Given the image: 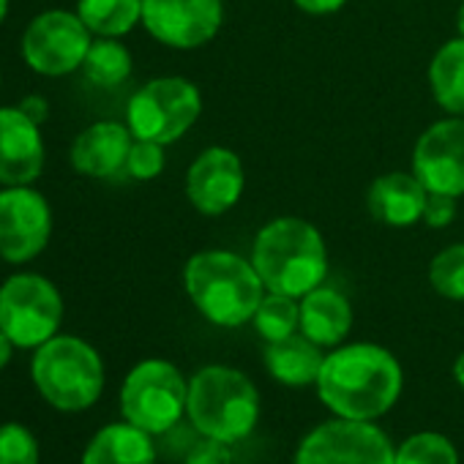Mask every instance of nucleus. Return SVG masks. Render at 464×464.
Returning <instances> with one entry per match:
<instances>
[{"label": "nucleus", "instance_id": "1", "mask_svg": "<svg viewBox=\"0 0 464 464\" xmlns=\"http://www.w3.org/2000/svg\"><path fill=\"white\" fill-rule=\"evenodd\" d=\"M404 374L393 353L358 342L334 347L317 377V393L336 418L374 420L401 396Z\"/></svg>", "mask_w": 464, "mask_h": 464}, {"label": "nucleus", "instance_id": "2", "mask_svg": "<svg viewBox=\"0 0 464 464\" xmlns=\"http://www.w3.org/2000/svg\"><path fill=\"white\" fill-rule=\"evenodd\" d=\"M252 266L268 293L304 298L328 276V246L323 232L298 216L268 221L252 244Z\"/></svg>", "mask_w": 464, "mask_h": 464}, {"label": "nucleus", "instance_id": "3", "mask_svg": "<svg viewBox=\"0 0 464 464\" xmlns=\"http://www.w3.org/2000/svg\"><path fill=\"white\" fill-rule=\"evenodd\" d=\"M183 285L194 309L218 328H238L249 323L266 298V285L252 260L221 249L188 257Z\"/></svg>", "mask_w": 464, "mask_h": 464}, {"label": "nucleus", "instance_id": "4", "mask_svg": "<svg viewBox=\"0 0 464 464\" xmlns=\"http://www.w3.org/2000/svg\"><path fill=\"white\" fill-rule=\"evenodd\" d=\"M186 415L202 437L232 445L257 426L260 393L244 372L213 363L188 380Z\"/></svg>", "mask_w": 464, "mask_h": 464}, {"label": "nucleus", "instance_id": "5", "mask_svg": "<svg viewBox=\"0 0 464 464\" xmlns=\"http://www.w3.org/2000/svg\"><path fill=\"white\" fill-rule=\"evenodd\" d=\"M31 377L39 393L61 412H82L104 391L102 355L77 336H53L36 347Z\"/></svg>", "mask_w": 464, "mask_h": 464}, {"label": "nucleus", "instance_id": "6", "mask_svg": "<svg viewBox=\"0 0 464 464\" xmlns=\"http://www.w3.org/2000/svg\"><path fill=\"white\" fill-rule=\"evenodd\" d=\"M188 382L180 369L161 358L140 361L123 380L121 412L123 420L145 429L148 434H164L178 426L186 412Z\"/></svg>", "mask_w": 464, "mask_h": 464}, {"label": "nucleus", "instance_id": "7", "mask_svg": "<svg viewBox=\"0 0 464 464\" xmlns=\"http://www.w3.org/2000/svg\"><path fill=\"white\" fill-rule=\"evenodd\" d=\"M202 112L199 88L183 77H159L145 82L126 107V126L134 140L159 145L178 142Z\"/></svg>", "mask_w": 464, "mask_h": 464}, {"label": "nucleus", "instance_id": "8", "mask_svg": "<svg viewBox=\"0 0 464 464\" xmlns=\"http://www.w3.org/2000/svg\"><path fill=\"white\" fill-rule=\"evenodd\" d=\"M63 298L58 287L39 274H14L0 287V331L14 347L36 350L58 336Z\"/></svg>", "mask_w": 464, "mask_h": 464}, {"label": "nucleus", "instance_id": "9", "mask_svg": "<svg viewBox=\"0 0 464 464\" xmlns=\"http://www.w3.org/2000/svg\"><path fill=\"white\" fill-rule=\"evenodd\" d=\"M295 464H396V450L372 420L334 418L301 440Z\"/></svg>", "mask_w": 464, "mask_h": 464}, {"label": "nucleus", "instance_id": "10", "mask_svg": "<svg viewBox=\"0 0 464 464\" xmlns=\"http://www.w3.org/2000/svg\"><path fill=\"white\" fill-rule=\"evenodd\" d=\"M91 31L72 12H44L39 14L23 36L25 63L44 77H66L82 69L91 50Z\"/></svg>", "mask_w": 464, "mask_h": 464}, {"label": "nucleus", "instance_id": "11", "mask_svg": "<svg viewBox=\"0 0 464 464\" xmlns=\"http://www.w3.org/2000/svg\"><path fill=\"white\" fill-rule=\"evenodd\" d=\"M53 213L47 199L28 186H6L0 191V257L6 263H28L39 257L50 241Z\"/></svg>", "mask_w": 464, "mask_h": 464}, {"label": "nucleus", "instance_id": "12", "mask_svg": "<svg viewBox=\"0 0 464 464\" xmlns=\"http://www.w3.org/2000/svg\"><path fill=\"white\" fill-rule=\"evenodd\" d=\"M221 23V0H142L145 31L172 50H197L213 42Z\"/></svg>", "mask_w": 464, "mask_h": 464}, {"label": "nucleus", "instance_id": "13", "mask_svg": "<svg viewBox=\"0 0 464 464\" xmlns=\"http://www.w3.org/2000/svg\"><path fill=\"white\" fill-rule=\"evenodd\" d=\"M412 175L437 194H464V115L431 123L415 142Z\"/></svg>", "mask_w": 464, "mask_h": 464}, {"label": "nucleus", "instance_id": "14", "mask_svg": "<svg viewBox=\"0 0 464 464\" xmlns=\"http://www.w3.org/2000/svg\"><path fill=\"white\" fill-rule=\"evenodd\" d=\"M246 188L244 161L236 150L210 145L186 172V197L202 216H221L238 205Z\"/></svg>", "mask_w": 464, "mask_h": 464}, {"label": "nucleus", "instance_id": "15", "mask_svg": "<svg viewBox=\"0 0 464 464\" xmlns=\"http://www.w3.org/2000/svg\"><path fill=\"white\" fill-rule=\"evenodd\" d=\"M44 169L39 123L20 107H0V183L28 186Z\"/></svg>", "mask_w": 464, "mask_h": 464}, {"label": "nucleus", "instance_id": "16", "mask_svg": "<svg viewBox=\"0 0 464 464\" xmlns=\"http://www.w3.org/2000/svg\"><path fill=\"white\" fill-rule=\"evenodd\" d=\"M134 134L115 121H99L88 126L72 145V167L88 178H115L126 172Z\"/></svg>", "mask_w": 464, "mask_h": 464}, {"label": "nucleus", "instance_id": "17", "mask_svg": "<svg viewBox=\"0 0 464 464\" xmlns=\"http://www.w3.org/2000/svg\"><path fill=\"white\" fill-rule=\"evenodd\" d=\"M429 188L412 172H385L366 191L369 213L385 227H412L423 218Z\"/></svg>", "mask_w": 464, "mask_h": 464}, {"label": "nucleus", "instance_id": "18", "mask_svg": "<svg viewBox=\"0 0 464 464\" xmlns=\"http://www.w3.org/2000/svg\"><path fill=\"white\" fill-rule=\"evenodd\" d=\"M353 328V306L334 287H314L301 298V334L320 347H339Z\"/></svg>", "mask_w": 464, "mask_h": 464}, {"label": "nucleus", "instance_id": "19", "mask_svg": "<svg viewBox=\"0 0 464 464\" xmlns=\"http://www.w3.org/2000/svg\"><path fill=\"white\" fill-rule=\"evenodd\" d=\"M153 434L121 420L99 429L82 453V464H156Z\"/></svg>", "mask_w": 464, "mask_h": 464}, {"label": "nucleus", "instance_id": "20", "mask_svg": "<svg viewBox=\"0 0 464 464\" xmlns=\"http://www.w3.org/2000/svg\"><path fill=\"white\" fill-rule=\"evenodd\" d=\"M325 363L323 347L314 344L304 334H293L279 342H268L266 350V366L274 380L290 388H304V385H317L320 369Z\"/></svg>", "mask_w": 464, "mask_h": 464}, {"label": "nucleus", "instance_id": "21", "mask_svg": "<svg viewBox=\"0 0 464 464\" xmlns=\"http://www.w3.org/2000/svg\"><path fill=\"white\" fill-rule=\"evenodd\" d=\"M429 88L434 102L450 112L464 115V39L445 42L429 63Z\"/></svg>", "mask_w": 464, "mask_h": 464}, {"label": "nucleus", "instance_id": "22", "mask_svg": "<svg viewBox=\"0 0 464 464\" xmlns=\"http://www.w3.org/2000/svg\"><path fill=\"white\" fill-rule=\"evenodd\" d=\"M77 14L93 36L118 39L142 23V0H80Z\"/></svg>", "mask_w": 464, "mask_h": 464}, {"label": "nucleus", "instance_id": "23", "mask_svg": "<svg viewBox=\"0 0 464 464\" xmlns=\"http://www.w3.org/2000/svg\"><path fill=\"white\" fill-rule=\"evenodd\" d=\"M131 53L118 39H96L85 55L82 72L96 88H118L131 74Z\"/></svg>", "mask_w": 464, "mask_h": 464}, {"label": "nucleus", "instance_id": "24", "mask_svg": "<svg viewBox=\"0 0 464 464\" xmlns=\"http://www.w3.org/2000/svg\"><path fill=\"white\" fill-rule=\"evenodd\" d=\"M252 323L266 342L287 339L301 331V304H298V298H290L282 293H268L260 301Z\"/></svg>", "mask_w": 464, "mask_h": 464}, {"label": "nucleus", "instance_id": "25", "mask_svg": "<svg viewBox=\"0 0 464 464\" xmlns=\"http://www.w3.org/2000/svg\"><path fill=\"white\" fill-rule=\"evenodd\" d=\"M396 464H459V453L448 437L418 431L396 448Z\"/></svg>", "mask_w": 464, "mask_h": 464}, {"label": "nucleus", "instance_id": "26", "mask_svg": "<svg viewBox=\"0 0 464 464\" xmlns=\"http://www.w3.org/2000/svg\"><path fill=\"white\" fill-rule=\"evenodd\" d=\"M429 285L448 301H464V244H453L431 257Z\"/></svg>", "mask_w": 464, "mask_h": 464}, {"label": "nucleus", "instance_id": "27", "mask_svg": "<svg viewBox=\"0 0 464 464\" xmlns=\"http://www.w3.org/2000/svg\"><path fill=\"white\" fill-rule=\"evenodd\" d=\"M0 464H39V440L25 423H0Z\"/></svg>", "mask_w": 464, "mask_h": 464}, {"label": "nucleus", "instance_id": "28", "mask_svg": "<svg viewBox=\"0 0 464 464\" xmlns=\"http://www.w3.org/2000/svg\"><path fill=\"white\" fill-rule=\"evenodd\" d=\"M164 169V145L150 140H134L126 161V175L134 180H153Z\"/></svg>", "mask_w": 464, "mask_h": 464}, {"label": "nucleus", "instance_id": "29", "mask_svg": "<svg viewBox=\"0 0 464 464\" xmlns=\"http://www.w3.org/2000/svg\"><path fill=\"white\" fill-rule=\"evenodd\" d=\"M456 199H459V197L429 191V197H426V208H423V218H420V221H423L426 227H431V229H442V227H448V224L456 218V210H459Z\"/></svg>", "mask_w": 464, "mask_h": 464}, {"label": "nucleus", "instance_id": "30", "mask_svg": "<svg viewBox=\"0 0 464 464\" xmlns=\"http://www.w3.org/2000/svg\"><path fill=\"white\" fill-rule=\"evenodd\" d=\"M186 464H236V461H232V453H229L227 442L205 437L202 442H197L188 450Z\"/></svg>", "mask_w": 464, "mask_h": 464}, {"label": "nucleus", "instance_id": "31", "mask_svg": "<svg viewBox=\"0 0 464 464\" xmlns=\"http://www.w3.org/2000/svg\"><path fill=\"white\" fill-rule=\"evenodd\" d=\"M293 4L306 12V14H314V17H323V14H334L339 9H344L347 0H293Z\"/></svg>", "mask_w": 464, "mask_h": 464}, {"label": "nucleus", "instance_id": "32", "mask_svg": "<svg viewBox=\"0 0 464 464\" xmlns=\"http://www.w3.org/2000/svg\"><path fill=\"white\" fill-rule=\"evenodd\" d=\"M20 110H23L25 115H31L36 123H42V121L47 118V110H50V107H47V102H44L42 96H28V99L20 104Z\"/></svg>", "mask_w": 464, "mask_h": 464}, {"label": "nucleus", "instance_id": "33", "mask_svg": "<svg viewBox=\"0 0 464 464\" xmlns=\"http://www.w3.org/2000/svg\"><path fill=\"white\" fill-rule=\"evenodd\" d=\"M12 353H14V342L4 331H0V369H4L12 361Z\"/></svg>", "mask_w": 464, "mask_h": 464}, {"label": "nucleus", "instance_id": "34", "mask_svg": "<svg viewBox=\"0 0 464 464\" xmlns=\"http://www.w3.org/2000/svg\"><path fill=\"white\" fill-rule=\"evenodd\" d=\"M453 380H456V385L464 391V353L456 355V361H453Z\"/></svg>", "mask_w": 464, "mask_h": 464}, {"label": "nucleus", "instance_id": "35", "mask_svg": "<svg viewBox=\"0 0 464 464\" xmlns=\"http://www.w3.org/2000/svg\"><path fill=\"white\" fill-rule=\"evenodd\" d=\"M456 28H459V36L464 39V0H461V6H459V14H456Z\"/></svg>", "mask_w": 464, "mask_h": 464}, {"label": "nucleus", "instance_id": "36", "mask_svg": "<svg viewBox=\"0 0 464 464\" xmlns=\"http://www.w3.org/2000/svg\"><path fill=\"white\" fill-rule=\"evenodd\" d=\"M6 12H9V0H0V23L6 20Z\"/></svg>", "mask_w": 464, "mask_h": 464}]
</instances>
